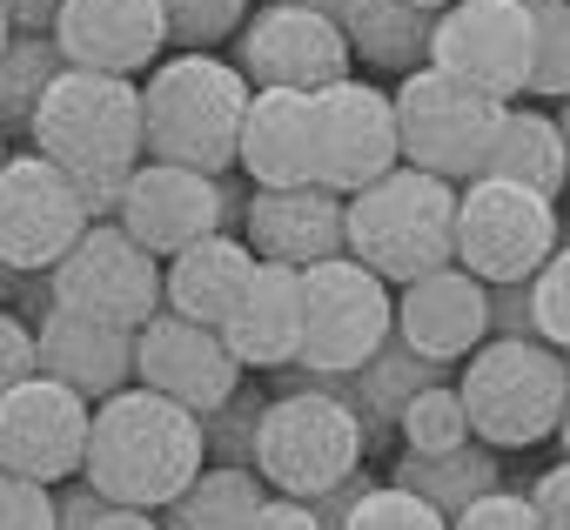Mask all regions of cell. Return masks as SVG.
Wrapping results in <instances>:
<instances>
[{"label":"cell","instance_id":"6da1fadb","mask_svg":"<svg viewBox=\"0 0 570 530\" xmlns=\"http://www.w3.org/2000/svg\"><path fill=\"white\" fill-rule=\"evenodd\" d=\"M28 141L61 161L81 188L88 222H115L128 175L148 161V128H141V88L128 75H101V68H61L55 88L41 95Z\"/></svg>","mask_w":570,"mask_h":530},{"label":"cell","instance_id":"7a4b0ae2","mask_svg":"<svg viewBox=\"0 0 570 530\" xmlns=\"http://www.w3.org/2000/svg\"><path fill=\"white\" fill-rule=\"evenodd\" d=\"M202 470H208V436H202V416L188 403H175V396H161L148 383H128L108 403H95L81 477L101 497L168 510Z\"/></svg>","mask_w":570,"mask_h":530},{"label":"cell","instance_id":"3957f363","mask_svg":"<svg viewBox=\"0 0 570 530\" xmlns=\"http://www.w3.org/2000/svg\"><path fill=\"white\" fill-rule=\"evenodd\" d=\"M255 101V81L222 61L215 48H181L141 75V128L155 161L228 175L242 148V115Z\"/></svg>","mask_w":570,"mask_h":530},{"label":"cell","instance_id":"277c9868","mask_svg":"<svg viewBox=\"0 0 570 530\" xmlns=\"http://www.w3.org/2000/svg\"><path fill=\"white\" fill-rule=\"evenodd\" d=\"M370 450V423L350 396V376H309L296 390H275L262 403V430H255V470L268 490L282 497H323L343 477L363 470Z\"/></svg>","mask_w":570,"mask_h":530},{"label":"cell","instance_id":"5b68a950","mask_svg":"<svg viewBox=\"0 0 570 530\" xmlns=\"http://www.w3.org/2000/svg\"><path fill=\"white\" fill-rule=\"evenodd\" d=\"M350 255L370 262L383 283H416L456 262V181L416 161L350 195Z\"/></svg>","mask_w":570,"mask_h":530},{"label":"cell","instance_id":"8992f818","mask_svg":"<svg viewBox=\"0 0 570 530\" xmlns=\"http://www.w3.org/2000/svg\"><path fill=\"white\" fill-rule=\"evenodd\" d=\"M396 336V283H383L350 248L303 269V356L268 370L275 390H296L309 376H356Z\"/></svg>","mask_w":570,"mask_h":530},{"label":"cell","instance_id":"52a82bcc","mask_svg":"<svg viewBox=\"0 0 570 530\" xmlns=\"http://www.w3.org/2000/svg\"><path fill=\"white\" fill-rule=\"evenodd\" d=\"M456 390L470 403V430L490 450H530L557 436L570 403V356L543 336H490L463 356Z\"/></svg>","mask_w":570,"mask_h":530},{"label":"cell","instance_id":"ba28073f","mask_svg":"<svg viewBox=\"0 0 570 530\" xmlns=\"http://www.w3.org/2000/svg\"><path fill=\"white\" fill-rule=\"evenodd\" d=\"M563 242L557 195L503 175H470L456 188V262L483 283H530Z\"/></svg>","mask_w":570,"mask_h":530},{"label":"cell","instance_id":"9c48e42d","mask_svg":"<svg viewBox=\"0 0 570 530\" xmlns=\"http://www.w3.org/2000/svg\"><path fill=\"white\" fill-rule=\"evenodd\" d=\"M510 101L456 81L450 68L423 61L403 75L396 88V128H403V161L430 168V175H450V181H470L497 141V121H503Z\"/></svg>","mask_w":570,"mask_h":530},{"label":"cell","instance_id":"30bf717a","mask_svg":"<svg viewBox=\"0 0 570 530\" xmlns=\"http://www.w3.org/2000/svg\"><path fill=\"white\" fill-rule=\"evenodd\" d=\"M48 283H55V303L121 330H141L155 310H168V262L141 248L121 222H88L81 242L48 269Z\"/></svg>","mask_w":570,"mask_h":530},{"label":"cell","instance_id":"8fae6325","mask_svg":"<svg viewBox=\"0 0 570 530\" xmlns=\"http://www.w3.org/2000/svg\"><path fill=\"white\" fill-rule=\"evenodd\" d=\"M430 61L497 101H523L530 75H537L530 0H450V8H436Z\"/></svg>","mask_w":570,"mask_h":530},{"label":"cell","instance_id":"7c38bea8","mask_svg":"<svg viewBox=\"0 0 570 530\" xmlns=\"http://www.w3.org/2000/svg\"><path fill=\"white\" fill-rule=\"evenodd\" d=\"M235 68L255 81V88H330L356 68V48L343 35L336 14H316V8H296V0H262V8L242 21L235 35Z\"/></svg>","mask_w":570,"mask_h":530},{"label":"cell","instance_id":"4fadbf2b","mask_svg":"<svg viewBox=\"0 0 570 530\" xmlns=\"http://www.w3.org/2000/svg\"><path fill=\"white\" fill-rule=\"evenodd\" d=\"M242 208H248V195L228 188L222 175L181 168V161H155V155H148V161L128 175V195H121V215H115V222H121L141 248H155V255L168 262V255H181L188 242H202V235H215V228H235Z\"/></svg>","mask_w":570,"mask_h":530},{"label":"cell","instance_id":"5bb4252c","mask_svg":"<svg viewBox=\"0 0 570 530\" xmlns=\"http://www.w3.org/2000/svg\"><path fill=\"white\" fill-rule=\"evenodd\" d=\"M403 168V128H396V95L376 81H330L316 88V181L336 195H356Z\"/></svg>","mask_w":570,"mask_h":530},{"label":"cell","instance_id":"9a60e30c","mask_svg":"<svg viewBox=\"0 0 570 530\" xmlns=\"http://www.w3.org/2000/svg\"><path fill=\"white\" fill-rule=\"evenodd\" d=\"M95 403L61 376H28L0 396V470H21L35 483H75L88 463Z\"/></svg>","mask_w":570,"mask_h":530},{"label":"cell","instance_id":"2e32d148","mask_svg":"<svg viewBox=\"0 0 570 530\" xmlns=\"http://www.w3.org/2000/svg\"><path fill=\"white\" fill-rule=\"evenodd\" d=\"M81 228H88V208L61 161H48L41 148L0 161V255L14 269H55L81 242Z\"/></svg>","mask_w":570,"mask_h":530},{"label":"cell","instance_id":"e0dca14e","mask_svg":"<svg viewBox=\"0 0 570 530\" xmlns=\"http://www.w3.org/2000/svg\"><path fill=\"white\" fill-rule=\"evenodd\" d=\"M135 383H148V390L188 403L195 416H208L248 383V370L235 363V350L222 343L215 323H195L181 310H155L135 330Z\"/></svg>","mask_w":570,"mask_h":530},{"label":"cell","instance_id":"ac0fdd59","mask_svg":"<svg viewBox=\"0 0 570 530\" xmlns=\"http://www.w3.org/2000/svg\"><path fill=\"white\" fill-rule=\"evenodd\" d=\"M242 242L262 262H289V269L330 262V255L350 248V195H336L323 181H303V188H248Z\"/></svg>","mask_w":570,"mask_h":530},{"label":"cell","instance_id":"d6986e66","mask_svg":"<svg viewBox=\"0 0 570 530\" xmlns=\"http://www.w3.org/2000/svg\"><path fill=\"white\" fill-rule=\"evenodd\" d=\"M55 41L68 68H101L135 81L168 55V8L161 0H61Z\"/></svg>","mask_w":570,"mask_h":530},{"label":"cell","instance_id":"ffe728a7","mask_svg":"<svg viewBox=\"0 0 570 530\" xmlns=\"http://www.w3.org/2000/svg\"><path fill=\"white\" fill-rule=\"evenodd\" d=\"M396 336L436 363H463L476 343H490V283L470 276L463 262L416 276L396 289Z\"/></svg>","mask_w":570,"mask_h":530},{"label":"cell","instance_id":"44dd1931","mask_svg":"<svg viewBox=\"0 0 570 530\" xmlns=\"http://www.w3.org/2000/svg\"><path fill=\"white\" fill-rule=\"evenodd\" d=\"M235 168L248 188H303L316 181V95L303 88H255L242 115Z\"/></svg>","mask_w":570,"mask_h":530},{"label":"cell","instance_id":"7402d4cb","mask_svg":"<svg viewBox=\"0 0 570 530\" xmlns=\"http://www.w3.org/2000/svg\"><path fill=\"white\" fill-rule=\"evenodd\" d=\"M35 330H41V370L61 376L68 390H81L88 403H108L115 390L135 383V330L101 323L68 303H48L35 316Z\"/></svg>","mask_w":570,"mask_h":530},{"label":"cell","instance_id":"603a6c76","mask_svg":"<svg viewBox=\"0 0 570 530\" xmlns=\"http://www.w3.org/2000/svg\"><path fill=\"white\" fill-rule=\"evenodd\" d=\"M222 343L235 350L242 370H282L303 356V269L289 262H255L248 289L222 316Z\"/></svg>","mask_w":570,"mask_h":530},{"label":"cell","instance_id":"cb8c5ba5","mask_svg":"<svg viewBox=\"0 0 570 530\" xmlns=\"http://www.w3.org/2000/svg\"><path fill=\"white\" fill-rule=\"evenodd\" d=\"M255 262H262V255H255L235 228H215V235L188 242L181 255H168V310H181V316L222 330V316L235 310V296H242L248 276H255Z\"/></svg>","mask_w":570,"mask_h":530},{"label":"cell","instance_id":"d4e9b609","mask_svg":"<svg viewBox=\"0 0 570 530\" xmlns=\"http://www.w3.org/2000/svg\"><path fill=\"white\" fill-rule=\"evenodd\" d=\"M476 175H503V181H523V188L563 202V188H570V141H563L557 115H543V108H503L497 141H490V155H483Z\"/></svg>","mask_w":570,"mask_h":530},{"label":"cell","instance_id":"484cf974","mask_svg":"<svg viewBox=\"0 0 570 530\" xmlns=\"http://www.w3.org/2000/svg\"><path fill=\"white\" fill-rule=\"evenodd\" d=\"M430 28L436 14L416 0H350L343 8V35L356 48V61H370L376 75H410L430 61Z\"/></svg>","mask_w":570,"mask_h":530},{"label":"cell","instance_id":"4316f807","mask_svg":"<svg viewBox=\"0 0 570 530\" xmlns=\"http://www.w3.org/2000/svg\"><path fill=\"white\" fill-rule=\"evenodd\" d=\"M450 376V363H436V356H423V350H410L403 336H390L356 376H350V396H356V410H363V423H370V443L383 436V430H396V416H403V403L410 396H423L430 383H443Z\"/></svg>","mask_w":570,"mask_h":530},{"label":"cell","instance_id":"83f0119b","mask_svg":"<svg viewBox=\"0 0 570 530\" xmlns=\"http://www.w3.org/2000/svg\"><path fill=\"white\" fill-rule=\"evenodd\" d=\"M390 483H403V490L430 497L443 517H456L463 503H476L483 490H497V483H503V470H497V450H490L483 436H470V443H456V450H436V457H423V450H403V463L390 470Z\"/></svg>","mask_w":570,"mask_h":530},{"label":"cell","instance_id":"f1b7e54d","mask_svg":"<svg viewBox=\"0 0 570 530\" xmlns=\"http://www.w3.org/2000/svg\"><path fill=\"white\" fill-rule=\"evenodd\" d=\"M268 483L255 463H208L168 510H161V530H248L255 510H262Z\"/></svg>","mask_w":570,"mask_h":530},{"label":"cell","instance_id":"f546056e","mask_svg":"<svg viewBox=\"0 0 570 530\" xmlns=\"http://www.w3.org/2000/svg\"><path fill=\"white\" fill-rule=\"evenodd\" d=\"M61 68H68V55H61L55 35H14L8 48H0V121L28 128Z\"/></svg>","mask_w":570,"mask_h":530},{"label":"cell","instance_id":"4dcf8cb0","mask_svg":"<svg viewBox=\"0 0 570 530\" xmlns=\"http://www.w3.org/2000/svg\"><path fill=\"white\" fill-rule=\"evenodd\" d=\"M396 430H403V450H423V457H436V450H456V443H470L476 430H470V403H463V390L443 376V383H430L423 396H410L403 403V416H396Z\"/></svg>","mask_w":570,"mask_h":530},{"label":"cell","instance_id":"1f68e13d","mask_svg":"<svg viewBox=\"0 0 570 530\" xmlns=\"http://www.w3.org/2000/svg\"><path fill=\"white\" fill-rule=\"evenodd\" d=\"M55 530H161V510L101 497L88 477H75L68 490H55Z\"/></svg>","mask_w":570,"mask_h":530},{"label":"cell","instance_id":"d6a6232c","mask_svg":"<svg viewBox=\"0 0 570 530\" xmlns=\"http://www.w3.org/2000/svg\"><path fill=\"white\" fill-rule=\"evenodd\" d=\"M530 21H537L530 95L537 101H570V0H530Z\"/></svg>","mask_w":570,"mask_h":530},{"label":"cell","instance_id":"836d02e7","mask_svg":"<svg viewBox=\"0 0 570 530\" xmlns=\"http://www.w3.org/2000/svg\"><path fill=\"white\" fill-rule=\"evenodd\" d=\"M343 530H450V517H443L430 497L403 490V483H370V490L350 503V523H343Z\"/></svg>","mask_w":570,"mask_h":530},{"label":"cell","instance_id":"e575fe53","mask_svg":"<svg viewBox=\"0 0 570 530\" xmlns=\"http://www.w3.org/2000/svg\"><path fill=\"white\" fill-rule=\"evenodd\" d=\"M161 8H168V48H222L228 35H242L255 0H161Z\"/></svg>","mask_w":570,"mask_h":530},{"label":"cell","instance_id":"d590c367","mask_svg":"<svg viewBox=\"0 0 570 530\" xmlns=\"http://www.w3.org/2000/svg\"><path fill=\"white\" fill-rule=\"evenodd\" d=\"M255 430H262V390H235L222 410L202 416V436H208V463H255Z\"/></svg>","mask_w":570,"mask_h":530},{"label":"cell","instance_id":"8d00e7d4","mask_svg":"<svg viewBox=\"0 0 570 530\" xmlns=\"http://www.w3.org/2000/svg\"><path fill=\"white\" fill-rule=\"evenodd\" d=\"M530 296H537V336L570 356V242H557V255L530 276Z\"/></svg>","mask_w":570,"mask_h":530},{"label":"cell","instance_id":"74e56055","mask_svg":"<svg viewBox=\"0 0 570 530\" xmlns=\"http://www.w3.org/2000/svg\"><path fill=\"white\" fill-rule=\"evenodd\" d=\"M450 530H543V517H537V503H530V490H483L476 503H463L456 517H450Z\"/></svg>","mask_w":570,"mask_h":530},{"label":"cell","instance_id":"f35d334b","mask_svg":"<svg viewBox=\"0 0 570 530\" xmlns=\"http://www.w3.org/2000/svg\"><path fill=\"white\" fill-rule=\"evenodd\" d=\"M0 530H55V483L0 470Z\"/></svg>","mask_w":570,"mask_h":530},{"label":"cell","instance_id":"ab89813d","mask_svg":"<svg viewBox=\"0 0 570 530\" xmlns=\"http://www.w3.org/2000/svg\"><path fill=\"white\" fill-rule=\"evenodd\" d=\"M28 376H41V330L21 310H0V396Z\"/></svg>","mask_w":570,"mask_h":530},{"label":"cell","instance_id":"60d3db41","mask_svg":"<svg viewBox=\"0 0 570 530\" xmlns=\"http://www.w3.org/2000/svg\"><path fill=\"white\" fill-rule=\"evenodd\" d=\"M490 336H537L530 283H490Z\"/></svg>","mask_w":570,"mask_h":530},{"label":"cell","instance_id":"b9f144b4","mask_svg":"<svg viewBox=\"0 0 570 530\" xmlns=\"http://www.w3.org/2000/svg\"><path fill=\"white\" fill-rule=\"evenodd\" d=\"M530 503H537L543 530H570V457H563V463H550V470H537Z\"/></svg>","mask_w":570,"mask_h":530},{"label":"cell","instance_id":"7bdbcfd3","mask_svg":"<svg viewBox=\"0 0 570 530\" xmlns=\"http://www.w3.org/2000/svg\"><path fill=\"white\" fill-rule=\"evenodd\" d=\"M248 530H323V517H316L309 497H282V490H268Z\"/></svg>","mask_w":570,"mask_h":530},{"label":"cell","instance_id":"ee69618b","mask_svg":"<svg viewBox=\"0 0 570 530\" xmlns=\"http://www.w3.org/2000/svg\"><path fill=\"white\" fill-rule=\"evenodd\" d=\"M8 21H14V35H55L61 0H8Z\"/></svg>","mask_w":570,"mask_h":530},{"label":"cell","instance_id":"f6af8a7d","mask_svg":"<svg viewBox=\"0 0 570 530\" xmlns=\"http://www.w3.org/2000/svg\"><path fill=\"white\" fill-rule=\"evenodd\" d=\"M21 289H28V269H14V262L0 255V310H14V303H21Z\"/></svg>","mask_w":570,"mask_h":530},{"label":"cell","instance_id":"bcb514c9","mask_svg":"<svg viewBox=\"0 0 570 530\" xmlns=\"http://www.w3.org/2000/svg\"><path fill=\"white\" fill-rule=\"evenodd\" d=\"M296 8H316V14H336V21H343V8H350V0H296Z\"/></svg>","mask_w":570,"mask_h":530},{"label":"cell","instance_id":"7dc6e473","mask_svg":"<svg viewBox=\"0 0 570 530\" xmlns=\"http://www.w3.org/2000/svg\"><path fill=\"white\" fill-rule=\"evenodd\" d=\"M14 41V21H8V0H0V48H8Z\"/></svg>","mask_w":570,"mask_h":530},{"label":"cell","instance_id":"c3c4849f","mask_svg":"<svg viewBox=\"0 0 570 530\" xmlns=\"http://www.w3.org/2000/svg\"><path fill=\"white\" fill-rule=\"evenodd\" d=\"M557 443H563V457H570V403H563V423H557Z\"/></svg>","mask_w":570,"mask_h":530},{"label":"cell","instance_id":"681fc988","mask_svg":"<svg viewBox=\"0 0 570 530\" xmlns=\"http://www.w3.org/2000/svg\"><path fill=\"white\" fill-rule=\"evenodd\" d=\"M557 128H563V141H570V101H557Z\"/></svg>","mask_w":570,"mask_h":530},{"label":"cell","instance_id":"f907efd6","mask_svg":"<svg viewBox=\"0 0 570 530\" xmlns=\"http://www.w3.org/2000/svg\"><path fill=\"white\" fill-rule=\"evenodd\" d=\"M0 161H8V121H0Z\"/></svg>","mask_w":570,"mask_h":530},{"label":"cell","instance_id":"816d5d0a","mask_svg":"<svg viewBox=\"0 0 570 530\" xmlns=\"http://www.w3.org/2000/svg\"><path fill=\"white\" fill-rule=\"evenodd\" d=\"M416 8H430V14H436V8H450V0H416Z\"/></svg>","mask_w":570,"mask_h":530},{"label":"cell","instance_id":"f5cc1de1","mask_svg":"<svg viewBox=\"0 0 570 530\" xmlns=\"http://www.w3.org/2000/svg\"><path fill=\"white\" fill-rule=\"evenodd\" d=\"M563 222H570V188H563Z\"/></svg>","mask_w":570,"mask_h":530}]
</instances>
